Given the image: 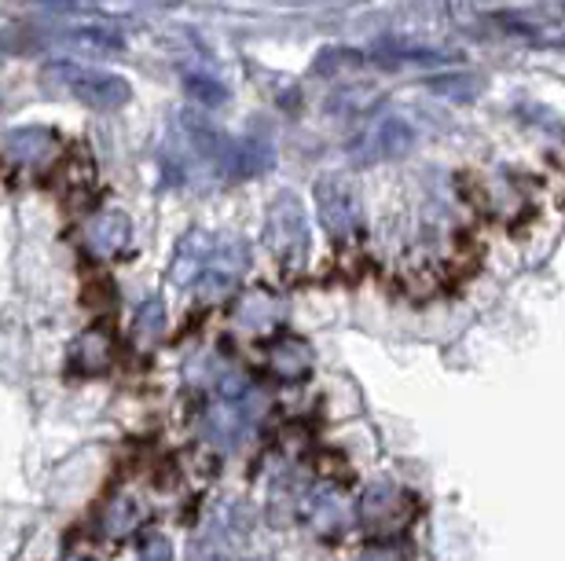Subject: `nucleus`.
Listing matches in <instances>:
<instances>
[{
    "mask_svg": "<svg viewBox=\"0 0 565 561\" xmlns=\"http://www.w3.org/2000/svg\"><path fill=\"white\" fill-rule=\"evenodd\" d=\"M49 82H55L63 93H71L77 104L93 107V110H118L129 104L132 88L121 74H110V71H93V66H82V63H52L49 71Z\"/></svg>",
    "mask_w": 565,
    "mask_h": 561,
    "instance_id": "obj_1",
    "label": "nucleus"
},
{
    "mask_svg": "<svg viewBox=\"0 0 565 561\" xmlns=\"http://www.w3.org/2000/svg\"><path fill=\"white\" fill-rule=\"evenodd\" d=\"M265 242L279 265H301L309 257V213L294 191H279L265 217Z\"/></svg>",
    "mask_w": 565,
    "mask_h": 561,
    "instance_id": "obj_2",
    "label": "nucleus"
},
{
    "mask_svg": "<svg viewBox=\"0 0 565 561\" xmlns=\"http://www.w3.org/2000/svg\"><path fill=\"white\" fill-rule=\"evenodd\" d=\"M415 148V129L404 115H379L367 129H360L353 143H349V159L353 165H382V162H397Z\"/></svg>",
    "mask_w": 565,
    "mask_h": 561,
    "instance_id": "obj_3",
    "label": "nucleus"
},
{
    "mask_svg": "<svg viewBox=\"0 0 565 561\" xmlns=\"http://www.w3.org/2000/svg\"><path fill=\"white\" fill-rule=\"evenodd\" d=\"M250 268V242L235 231H221L210 239L206 261H202V272L195 279V290H202L206 298H221L228 290L239 287V279Z\"/></svg>",
    "mask_w": 565,
    "mask_h": 561,
    "instance_id": "obj_4",
    "label": "nucleus"
},
{
    "mask_svg": "<svg viewBox=\"0 0 565 561\" xmlns=\"http://www.w3.org/2000/svg\"><path fill=\"white\" fill-rule=\"evenodd\" d=\"M316 213H320L323 231L331 235L334 242H345L360 235L364 228V206H360L356 187L342 181V176H331V181L316 184Z\"/></svg>",
    "mask_w": 565,
    "mask_h": 561,
    "instance_id": "obj_5",
    "label": "nucleus"
},
{
    "mask_svg": "<svg viewBox=\"0 0 565 561\" xmlns=\"http://www.w3.org/2000/svg\"><path fill=\"white\" fill-rule=\"evenodd\" d=\"M4 159L19 170H49L60 159V137L44 126H19L4 137Z\"/></svg>",
    "mask_w": 565,
    "mask_h": 561,
    "instance_id": "obj_6",
    "label": "nucleus"
},
{
    "mask_svg": "<svg viewBox=\"0 0 565 561\" xmlns=\"http://www.w3.org/2000/svg\"><path fill=\"white\" fill-rule=\"evenodd\" d=\"M412 514V499L408 492L397 488V485H371L360 499V521L375 532H390V529H401Z\"/></svg>",
    "mask_w": 565,
    "mask_h": 561,
    "instance_id": "obj_7",
    "label": "nucleus"
},
{
    "mask_svg": "<svg viewBox=\"0 0 565 561\" xmlns=\"http://www.w3.org/2000/svg\"><path fill=\"white\" fill-rule=\"evenodd\" d=\"M85 239H88V250H93L96 257L118 261V257L126 253L129 239H132V224H129L126 213L107 209V213H99V217H93V224H88V231H85Z\"/></svg>",
    "mask_w": 565,
    "mask_h": 561,
    "instance_id": "obj_8",
    "label": "nucleus"
},
{
    "mask_svg": "<svg viewBox=\"0 0 565 561\" xmlns=\"http://www.w3.org/2000/svg\"><path fill=\"white\" fill-rule=\"evenodd\" d=\"M66 364H71V371L82 375V378L104 375V371H110V364H115V342H110L107 331L77 334L74 345H71V356H66Z\"/></svg>",
    "mask_w": 565,
    "mask_h": 561,
    "instance_id": "obj_9",
    "label": "nucleus"
},
{
    "mask_svg": "<svg viewBox=\"0 0 565 561\" xmlns=\"http://www.w3.org/2000/svg\"><path fill=\"white\" fill-rule=\"evenodd\" d=\"M55 44H60V48H71V52H85V55H115L126 48V41H121L115 30L96 26V22L60 30L55 33Z\"/></svg>",
    "mask_w": 565,
    "mask_h": 561,
    "instance_id": "obj_10",
    "label": "nucleus"
},
{
    "mask_svg": "<svg viewBox=\"0 0 565 561\" xmlns=\"http://www.w3.org/2000/svg\"><path fill=\"white\" fill-rule=\"evenodd\" d=\"M276 165V143L265 137H243L232 140V176H262Z\"/></svg>",
    "mask_w": 565,
    "mask_h": 561,
    "instance_id": "obj_11",
    "label": "nucleus"
},
{
    "mask_svg": "<svg viewBox=\"0 0 565 561\" xmlns=\"http://www.w3.org/2000/svg\"><path fill=\"white\" fill-rule=\"evenodd\" d=\"M210 231L202 228H191L184 239L177 242V257H173V268H169V276H173L177 287H195V279L202 272V261H206V250H210Z\"/></svg>",
    "mask_w": 565,
    "mask_h": 561,
    "instance_id": "obj_12",
    "label": "nucleus"
},
{
    "mask_svg": "<svg viewBox=\"0 0 565 561\" xmlns=\"http://www.w3.org/2000/svg\"><path fill=\"white\" fill-rule=\"evenodd\" d=\"M305 514H309L312 529H320V532H338L349 521V507H345V499L338 488H316L309 496Z\"/></svg>",
    "mask_w": 565,
    "mask_h": 561,
    "instance_id": "obj_13",
    "label": "nucleus"
},
{
    "mask_svg": "<svg viewBox=\"0 0 565 561\" xmlns=\"http://www.w3.org/2000/svg\"><path fill=\"white\" fill-rule=\"evenodd\" d=\"M180 85H184V93L202 107H221L224 99H228L224 82H217V77H210V74H184V82Z\"/></svg>",
    "mask_w": 565,
    "mask_h": 561,
    "instance_id": "obj_14",
    "label": "nucleus"
},
{
    "mask_svg": "<svg viewBox=\"0 0 565 561\" xmlns=\"http://www.w3.org/2000/svg\"><path fill=\"white\" fill-rule=\"evenodd\" d=\"M268 364H273V371L282 378H301L305 367H309V353H305L298 342H282L273 349V356H268Z\"/></svg>",
    "mask_w": 565,
    "mask_h": 561,
    "instance_id": "obj_15",
    "label": "nucleus"
},
{
    "mask_svg": "<svg viewBox=\"0 0 565 561\" xmlns=\"http://www.w3.org/2000/svg\"><path fill=\"white\" fill-rule=\"evenodd\" d=\"M162 331H166V309H162V301H147V305L140 309V316H137V338L143 345H151L162 338Z\"/></svg>",
    "mask_w": 565,
    "mask_h": 561,
    "instance_id": "obj_16",
    "label": "nucleus"
},
{
    "mask_svg": "<svg viewBox=\"0 0 565 561\" xmlns=\"http://www.w3.org/2000/svg\"><path fill=\"white\" fill-rule=\"evenodd\" d=\"M137 561H173V543L166 536H147Z\"/></svg>",
    "mask_w": 565,
    "mask_h": 561,
    "instance_id": "obj_17",
    "label": "nucleus"
},
{
    "mask_svg": "<svg viewBox=\"0 0 565 561\" xmlns=\"http://www.w3.org/2000/svg\"><path fill=\"white\" fill-rule=\"evenodd\" d=\"M0 60H4V44H0Z\"/></svg>",
    "mask_w": 565,
    "mask_h": 561,
    "instance_id": "obj_18",
    "label": "nucleus"
}]
</instances>
